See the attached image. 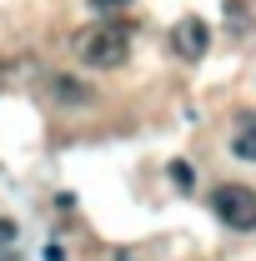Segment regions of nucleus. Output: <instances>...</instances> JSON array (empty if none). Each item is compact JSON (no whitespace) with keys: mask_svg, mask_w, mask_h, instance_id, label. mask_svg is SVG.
Wrapping results in <instances>:
<instances>
[{"mask_svg":"<svg viewBox=\"0 0 256 261\" xmlns=\"http://www.w3.org/2000/svg\"><path fill=\"white\" fill-rule=\"evenodd\" d=\"M70 50H75V61L91 65V70H116L131 56V25H121V20H96V25L75 31Z\"/></svg>","mask_w":256,"mask_h":261,"instance_id":"nucleus-1","label":"nucleus"},{"mask_svg":"<svg viewBox=\"0 0 256 261\" xmlns=\"http://www.w3.org/2000/svg\"><path fill=\"white\" fill-rule=\"evenodd\" d=\"M216 216H221L231 231H256V191L241 186V181H221L216 196H211Z\"/></svg>","mask_w":256,"mask_h":261,"instance_id":"nucleus-2","label":"nucleus"},{"mask_svg":"<svg viewBox=\"0 0 256 261\" xmlns=\"http://www.w3.org/2000/svg\"><path fill=\"white\" fill-rule=\"evenodd\" d=\"M45 100L65 106V111H81V106H96V86H86L81 75H45Z\"/></svg>","mask_w":256,"mask_h":261,"instance_id":"nucleus-3","label":"nucleus"},{"mask_svg":"<svg viewBox=\"0 0 256 261\" xmlns=\"http://www.w3.org/2000/svg\"><path fill=\"white\" fill-rule=\"evenodd\" d=\"M206 45H211V31H206V20H201V15H181V20L171 25V50H176V56L201 61V56H206Z\"/></svg>","mask_w":256,"mask_h":261,"instance_id":"nucleus-4","label":"nucleus"},{"mask_svg":"<svg viewBox=\"0 0 256 261\" xmlns=\"http://www.w3.org/2000/svg\"><path fill=\"white\" fill-rule=\"evenodd\" d=\"M35 75H40V61H35V56H25V50H20V56H0V91H5V86H25Z\"/></svg>","mask_w":256,"mask_h":261,"instance_id":"nucleus-5","label":"nucleus"},{"mask_svg":"<svg viewBox=\"0 0 256 261\" xmlns=\"http://www.w3.org/2000/svg\"><path fill=\"white\" fill-rule=\"evenodd\" d=\"M231 151H236L241 161H256V116H241V126L231 136Z\"/></svg>","mask_w":256,"mask_h":261,"instance_id":"nucleus-6","label":"nucleus"},{"mask_svg":"<svg viewBox=\"0 0 256 261\" xmlns=\"http://www.w3.org/2000/svg\"><path fill=\"white\" fill-rule=\"evenodd\" d=\"M171 181H176L181 191H191V186H196V171H191V161H171Z\"/></svg>","mask_w":256,"mask_h":261,"instance_id":"nucleus-7","label":"nucleus"},{"mask_svg":"<svg viewBox=\"0 0 256 261\" xmlns=\"http://www.w3.org/2000/svg\"><path fill=\"white\" fill-rule=\"evenodd\" d=\"M10 246H15V221L0 216V256H10Z\"/></svg>","mask_w":256,"mask_h":261,"instance_id":"nucleus-8","label":"nucleus"},{"mask_svg":"<svg viewBox=\"0 0 256 261\" xmlns=\"http://www.w3.org/2000/svg\"><path fill=\"white\" fill-rule=\"evenodd\" d=\"M91 5H96L100 15H121V10H126L131 0H91Z\"/></svg>","mask_w":256,"mask_h":261,"instance_id":"nucleus-9","label":"nucleus"},{"mask_svg":"<svg viewBox=\"0 0 256 261\" xmlns=\"http://www.w3.org/2000/svg\"><path fill=\"white\" fill-rule=\"evenodd\" d=\"M45 261H65V246H61V241H50V246H45Z\"/></svg>","mask_w":256,"mask_h":261,"instance_id":"nucleus-10","label":"nucleus"}]
</instances>
